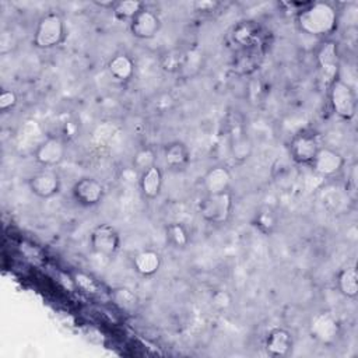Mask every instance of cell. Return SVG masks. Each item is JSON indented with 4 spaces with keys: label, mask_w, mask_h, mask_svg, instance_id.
<instances>
[{
    "label": "cell",
    "mask_w": 358,
    "mask_h": 358,
    "mask_svg": "<svg viewBox=\"0 0 358 358\" xmlns=\"http://www.w3.org/2000/svg\"><path fill=\"white\" fill-rule=\"evenodd\" d=\"M299 29L312 36H326L337 27V11L324 1L308 3L296 15Z\"/></svg>",
    "instance_id": "obj_1"
},
{
    "label": "cell",
    "mask_w": 358,
    "mask_h": 358,
    "mask_svg": "<svg viewBox=\"0 0 358 358\" xmlns=\"http://www.w3.org/2000/svg\"><path fill=\"white\" fill-rule=\"evenodd\" d=\"M66 35V24L63 17L57 13H48L38 21L32 43L38 49L48 50L62 45Z\"/></svg>",
    "instance_id": "obj_2"
},
{
    "label": "cell",
    "mask_w": 358,
    "mask_h": 358,
    "mask_svg": "<svg viewBox=\"0 0 358 358\" xmlns=\"http://www.w3.org/2000/svg\"><path fill=\"white\" fill-rule=\"evenodd\" d=\"M234 201L229 192L218 194H206L199 203V213L201 218L210 224H225L232 213Z\"/></svg>",
    "instance_id": "obj_3"
},
{
    "label": "cell",
    "mask_w": 358,
    "mask_h": 358,
    "mask_svg": "<svg viewBox=\"0 0 358 358\" xmlns=\"http://www.w3.org/2000/svg\"><path fill=\"white\" fill-rule=\"evenodd\" d=\"M327 90L334 113L344 120H351L357 112V99L352 88L341 78H337Z\"/></svg>",
    "instance_id": "obj_4"
},
{
    "label": "cell",
    "mask_w": 358,
    "mask_h": 358,
    "mask_svg": "<svg viewBox=\"0 0 358 358\" xmlns=\"http://www.w3.org/2000/svg\"><path fill=\"white\" fill-rule=\"evenodd\" d=\"M309 333L317 343L331 345L340 338L341 326L333 313L319 312L312 317L309 323Z\"/></svg>",
    "instance_id": "obj_5"
},
{
    "label": "cell",
    "mask_w": 358,
    "mask_h": 358,
    "mask_svg": "<svg viewBox=\"0 0 358 358\" xmlns=\"http://www.w3.org/2000/svg\"><path fill=\"white\" fill-rule=\"evenodd\" d=\"M90 243L95 253L112 257L120 248V235L110 224H99L91 231Z\"/></svg>",
    "instance_id": "obj_6"
},
{
    "label": "cell",
    "mask_w": 358,
    "mask_h": 358,
    "mask_svg": "<svg viewBox=\"0 0 358 358\" xmlns=\"http://www.w3.org/2000/svg\"><path fill=\"white\" fill-rule=\"evenodd\" d=\"M320 147V141L315 133L302 131L292 137L289 143V154L296 164L310 166Z\"/></svg>",
    "instance_id": "obj_7"
},
{
    "label": "cell",
    "mask_w": 358,
    "mask_h": 358,
    "mask_svg": "<svg viewBox=\"0 0 358 358\" xmlns=\"http://www.w3.org/2000/svg\"><path fill=\"white\" fill-rule=\"evenodd\" d=\"M317 66L320 70V78L323 84L329 88V85L338 78L340 71V57L337 45L333 41H326L316 53Z\"/></svg>",
    "instance_id": "obj_8"
},
{
    "label": "cell",
    "mask_w": 358,
    "mask_h": 358,
    "mask_svg": "<svg viewBox=\"0 0 358 358\" xmlns=\"http://www.w3.org/2000/svg\"><path fill=\"white\" fill-rule=\"evenodd\" d=\"M71 196L80 206L94 207L102 201L105 196V187L99 180L84 176L73 185Z\"/></svg>",
    "instance_id": "obj_9"
},
{
    "label": "cell",
    "mask_w": 358,
    "mask_h": 358,
    "mask_svg": "<svg viewBox=\"0 0 358 358\" xmlns=\"http://www.w3.org/2000/svg\"><path fill=\"white\" fill-rule=\"evenodd\" d=\"M34 157L35 161L45 168L57 166L66 157V144L60 137L49 136L38 144Z\"/></svg>",
    "instance_id": "obj_10"
},
{
    "label": "cell",
    "mask_w": 358,
    "mask_h": 358,
    "mask_svg": "<svg viewBox=\"0 0 358 358\" xmlns=\"http://www.w3.org/2000/svg\"><path fill=\"white\" fill-rule=\"evenodd\" d=\"M344 164L345 159L338 151L329 147H320L313 162L310 164V168L313 169L315 173L323 178H331L341 172Z\"/></svg>",
    "instance_id": "obj_11"
},
{
    "label": "cell",
    "mask_w": 358,
    "mask_h": 358,
    "mask_svg": "<svg viewBox=\"0 0 358 358\" xmlns=\"http://www.w3.org/2000/svg\"><path fill=\"white\" fill-rule=\"evenodd\" d=\"M28 187L39 199H52L59 194L62 180L56 172L45 169L34 173L28 179Z\"/></svg>",
    "instance_id": "obj_12"
},
{
    "label": "cell",
    "mask_w": 358,
    "mask_h": 358,
    "mask_svg": "<svg viewBox=\"0 0 358 358\" xmlns=\"http://www.w3.org/2000/svg\"><path fill=\"white\" fill-rule=\"evenodd\" d=\"M161 28V20L152 10L144 7L129 22L130 34L137 39H151Z\"/></svg>",
    "instance_id": "obj_13"
},
{
    "label": "cell",
    "mask_w": 358,
    "mask_h": 358,
    "mask_svg": "<svg viewBox=\"0 0 358 358\" xmlns=\"http://www.w3.org/2000/svg\"><path fill=\"white\" fill-rule=\"evenodd\" d=\"M264 348L270 357H274V358L288 357L294 348L292 334L288 330L281 327L273 329L264 340Z\"/></svg>",
    "instance_id": "obj_14"
},
{
    "label": "cell",
    "mask_w": 358,
    "mask_h": 358,
    "mask_svg": "<svg viewBox=\"0 0 358 358\" xmlns=\"http://www.w3.org/2000/svg\"><path fill=\"white\" fill-rule=\"evenodd\" d=\"M201 182L207 194H218V193L229 192L232 176L228 168H225L224 165H215V166H211L203 175Z\"/></svg>",
    "instance_id": "obj_15"
},
{
    "label": "cell",
    "mask_w": 358,
    "mask_h": 358,
    "mask_svg": "<svg viewBox=\"0 0 358 358\" xmlns=\"http://www.w3.org/2000/svg\"><path fill=\"white\" fill-rule=\"evenodd\" d=\"M162 171L155 165L138 175V187L144 199L154 200L159 196L162 189Z\"/></svg>",
    "instance_id": "obj_16"
},
{
    "label": "cell",
    "mask_w": 358,
    "mask_h": 358,
    "mask_svg": "<svg viewBox=\"0 0 358 358\" xmlns=\"http://www.w3.org/2000/svg\"><path fill=\"white\" fill-rule=\"evenodd\" d=\"M165 165L172 171L185 169L190 162V151L182 141H172L164 147Z\"/></svg>",
    "instance_id": "obj_17"
},
{
    "label": "cell",
    "mask_w": 358,
    "mask_h": 358,
    "mask_svg": "<svg viewBox=\"0 0 358 358\" xmlns=\"http://www.w3.org/2000/svg\"><path fill=\"white\" fill-rule=\"evenodd\" d=\"M229 150L236 161H246L252 152V141L242 124H235L229 134Z\"/></svg>",
    "instance_id": "obj_18"
},
{
    "label": "cell",
    "mask_w": 358,
    "mask_h": 358,
    "mask_svg": "<svg viewBox=\"0 0 358 358\" xmlns=\"http://www.w3.org/2000/svg\"><path fill=\"white\" fill-rule=\"evenodd\" d=\"M161 256L155 250L147 249L138 252L133 257V268L141 277H151L161 268Z\"/></svg>",
    "instance_id": "obj_19"
},
{
    "label": "cell",
    "mask_w": 358,
    "mask_h": 358,
    "mask_svg": "<svg viewBox=\"0 0 358 358\" xmlns=\"http://www.w3.org/2000/svg\"><path fill=\"white\" fill-rule=\"evenodd\" d=\"M108 71L116 81H129L134 74V62L126 53H117L108 62Z\"/></svg>",
    "instance_id": "obj_20"
},
{
    "label": "cell",
    "mask_w": 358,
    "mask_h": 358,
    "mask_svg": "<svg viewBox=\"0 0 358 358\" xmlns=\"http://www.w3.org/2000/svg\"><path fill=\"white\" fill-rule=\"evenodd\" d=\"M338 291L350 299H355L358 295V271L354 266L344 267L337 274Z\"/></svg>",
    "instance_id": "obj_21"
},
{
    "label": "cell",
    "mask_w": 358,
    "mask_h": 358,
    "mask_svg": "<svg viewBox=\"0 0 358 358\" xmlns=\"http://www.w3.org/2000/svg\"><path fill=\"white\" fill-rule=\"evenodd\" d=\"M252 225L263 235H271L278 227V217L270 208H262L255 213Z\"/></svg>",
    "instance_id": "obj_22"
},
{
    "label": "cell",
    "mask_w": 358,
    "mask_h": 358,
    "mask_svg": "<svg viewBox=\"0 0 358 358\" xmlns=\"http://www.w3.org/2000/svg\"><path fill=\"white\" fill-rule=\"evenodd\" d=\"M144 8V3L138 0H120L116 1L115 7L112 8L113 15L119 21H131L137 13H140Z\"/></svg>",
    "instance_id": "obj_23"
},
{
    "label": "cell",
    "mask_w": 358,
    "mask_h": 358,
    "mask_svg": "<svg viewBox=\"0 0 358 358\" xmlns=\"http://www.w3.org/2000/svg\"><path fill=\"white\" fill-rule=\"evenodd\" d=\"M166 239L176 249H185L189 243V234L179 222H172L166 227Z\"/></svg>",
    "instance_id": "obj_24"
},
{
    "label": "cell",
    "mask_w": 358,
    "mask_h": 358,
    "mask_svg": "<svg viewBox=\"0 0 358 358\" xmlns=\"http://www.w3.org/2000/svg\"><path fill=\"white\" fill-rule=\"evenodd\" d=\"M131 165H133V169L140 175L141 172L157 165L155 152L151 148H145V147L138 150L133 157Z\"/></svg>",
    "instance_id": "obj_25"
},
{
    "label": "cell",
    "mask_w": 358,
    "mask_h": 358,
    "mask_svg": "<svg viewBox=\"0 0 358 358\" xmlns=\"http://www.w3.org/2000/svg\"><path fill=\"white\" fill-rule=\"evenodd\" d=\"M113 299L116 302V305L119 308H122L123 310H134L138 305V298L137 295L129 289V288H116L113 291Z\"/></svg>",
    "instance_id": "obj_26"
},
{
    "label": "cell",
    "mask_w": 358,
    "mask_h": 358,
    "mask_svg": "<svg viewBox=\"0 0 358 358\" xmlns=\"http://www.w3.org/2000/svg\"><path fill=\"white\" fill-rule=\"evenodd\" d=\"M185 59H186V56L183 55L182 50H179V49L169 50L165 55H162V57H161V67L165 71L175 73V71H178L183 66Z\"/></svg>",
    "instance_id": "obj_27"
},
{
    "label": "cell",
    "mask_w": 358,
    "mask_h": 358,
    "mask_svg": "<svg viewBox=\"0 0 358 358\" xmlns=\"http://www.w3.org/2000/svg\"><path fill=\"white\" fill-rule=\"evenodd\" d=\"M71 281H73V284H74L80 291H83V292H85V294L95 295V294L99 291L98 282H96L91 275H88L87 273H83V271L74 273Z\"/></svg>",
    "instance_id": "obj_28"
},
{
    "label": "cell",
    "mask_w": 358,
    "mask_h": 358,
    "mask_svg": "<svg viewBox=\"0 0 358 358\" xmlns=\"http://www.w3.org/2000/svg\"><path fill=\"white\" fill-rule=\"evenodd\" d=\"M211 305L217 310H227L232 305V296L225 289H217L211 295Z\"/></svg>",
    "instance_id": "obj_29"
},
{
    "label": "cell",
    "mask_w": 358,
    "mask_h": 358,
    "mask_svg": "<svg viewBox=\"0 0 358 358\" xmlns=\"http://www.w3.org/2000/svg\"><path fill=\"white\" fill-rule=\"evenodd\" d=\"M17 94L13 90H3L0 92V109L3 112H7L13 109L17 105Z\"/></svg>",
    "instance_id": "obj_30"
},
{
    "label": "cell",
    "mask_w": 358,
    "mask_h": 358,
    "mask_svg": "<svg viewBox=\"0 0 358 358\" xmlns=\"http://www.w3.org/2000/svg\"><path fill=\"white\" fill-rule=\"evenodd\" d=\"M220 6L218 1H211V0H199L193 3V7L199 13H211L215 11V8Z\"/></svg>",
    "instance_id": "obj_31"
},
{
    "label": "cell",
    "mask_w": 358,
    "mask_h": 358,
    "mask_svg": "<svg viewBox=\"0 0 358 358\" xmlns=\"http://www.w3.org/2000/svg\"><path fill=\"white\" fill-rule=\"evenodd\" d=\"M94 4H95V6H98V7H108V8H113V7H115V4H116V1H112V0H109V1H94Z\"/></svg>",
    "instance_id": "obj_32"
}]
</instances>
